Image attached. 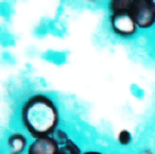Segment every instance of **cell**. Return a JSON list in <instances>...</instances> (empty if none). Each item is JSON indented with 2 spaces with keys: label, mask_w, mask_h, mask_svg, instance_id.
Here are the masks:
<instances>
[{
  "label": "cell",
  "mask_w": 155,
  "mask_h": 154,
  "mask_svg": "<svg viewBox=\"0 0 155 154\" xmlns=\"http://www.w3.org/2000/svg\"><path fill=\"white\" fill-rule=\"evenodd\" d=\"M21 120L34 138L50 136L56 131L58 123V107L49 97L35 95L22 106Z\"/></svg>",
  "instance_id": "obj_1"
},
{
  "label": "cell",
  "mask_w": 155,
  "mask_h": 154,
  "mask_svg": "<svg viewBox=\"0 0 155 154\" xmlns=\"http://www.w3.org/2000/svg\"><path fill=\"white\" fill-rule=\"evenodd\" d=\"M130 15L136 22L137 27L148 29L155 22V7L153 1L135 0L132 3Z\"/></svg>",
  "instance_id": "obj_2"
},
{
  "label": "cell",
  "mask_w": 155,
  "mask_h": 154,
  "mask_svg": "<svg viewBox=\"0 0 155 154\" xmlns=\"http://www.w3.org/2000/svg\"><path fill=\"white\" fill-rule=\"evenodd\" d=\"M112 29L116 34L123 37L132 36L137 31V25L132 16L127 13L112 14L110 16Z\"/></svg>",
  "instance_id": "obj_3"
},
{
  "label": "cell",
  "mask_w": 155,
  "mask_h": 154,
  "mask_svg": "<svg viewBox=\"0 0 155 154\" xmlns=\"http://www.w3.org/2000/svg\"><path fill=\"white\" fill-rule=\"evenodd\" d=\"M60 146L51 136L37 138L30 145L28 154H56Z\"/></svg>",
  "instance_id": "obj_4"
},
{
  "label": "cell",
  "mask_w": 155,
  "mask_h": 154,
  "mask_svg": "<svg viewBox=\"0 0 155 154\" xmlns=\"http://www.w3.org/2000/svg\"><path fill=\"white\" fill-rule=\"evenodd\" d=\"M26 146L27 139L19 133L11 135L8 139V149L10 154H20L26 149Z\"/></svg>",
  "instance_id": "obj_5"
},
{
  "label": "cell",
  "mask_w": 155,
  "mask_h": 154,
  "mask_svg": "<svg viewBox=\"0 0 155 154\" xmlns=\"http://www.w3.org/2000/svg\"><path fill=\"white\" fill-rule=\"evenodd\" d=\"M132 0H119V1H110V10L112 14H121L127 13L130 14L132 8Z\"/></svg>",
  "instance_id": "obj_6"
},
{
  "label": "cell",
  "mask_w": 155,
  "mask_h": 154,
  "mask_svg": "<svg viewBox=\"0 0 155 154\" xmlns=\"http://www.w3.org/2000/svg\"><path fill=\"white\" fill-rule=\"evenodd\" d=\"M52 137L55 139L56 142L58 143V146H63L69 139L66 133H65L64 131H62V130H56L55 132L53 133V136H52Z\"/></svg>",
  "instance_id": "obj_7"
},
{
  "label": "cell",
  "mask_w": 155,
  "mask_h": 154,
  "mask_svg": "<svg viewBox=\"0 0 155 154\" xmlns=\"http://www.w3.org/2000/svg\"><path fill=\"white\" fill-rule=\"evenodd\" d=\"M131 139H132L131 134H130L127 130H122L120 133H119L118 140H119V142H120L121 145H123V146L127 145V143H130Z\"/></svg>",
  "instance_id": "obj_8"
},
{
  "label": "cell",
  "mask_w": 155,
  "mask_h": 154,
  "mask_svg": "<svg viewBox=\"0 0 155 154\" xmlns=\"http://www.w3.org/2000/svg\"><path fill=\"white\" fill-rule=\"evenodd\" d=\"M83 154H102L101 152H98V151H87Z\"/></svg>",
  "instance_id": "obj_9"
},
{
  "label": "cell",
  "mask_w": 155,
  "mask_h": 154,
  "mask_svg": "<svg viewBox=\"0 0 155 154\" xmlns=\"http://www.w3.org/2000/svg\"><path fill=\"white\" fill-rule=\"evenodd\" d=\"M153 3H154V7H155V1H153Z\"/></svg>",
  "instance_id": "obj_10"
}]
</instances>
